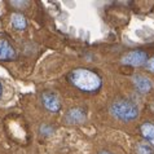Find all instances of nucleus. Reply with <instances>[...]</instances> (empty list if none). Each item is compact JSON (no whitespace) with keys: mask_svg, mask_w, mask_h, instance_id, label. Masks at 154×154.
Returning <instances> with one entry per match:
<instances>
[{"mask_svg":"<svg viewBox=\"0 0 154 154\" xmlns=\"http://www.w3.org/2000/svg\"><path fill=\"white\" fill-rule=\"evenodd\" d=\"M110 114L122 122H131L139 117V106L128 100H117L110 105Z\"/></svg>","mask_w":154,"mask_h":154,"instance_id":"f03ea898","label":"nucleus"},{"mask_svg":"<svg viewBox=\"0 0 154 154\" xmlns=\"http://www.w3.org/2000/svg\"><path fill=\"white\" fill-rule=\"evenodd\" d=\"M42 102L44 108L51 113H57L61 109V102L60 98L52 92H45L42 95Z\"/></svg>","mask_w":154,"mask_h":154,"instance_id":"20e7f679","label":"nucleus"},{"mask_svg":"<svg viewBox=\"0 0 154 154\" xmlns=\"http://www.w3.org/2000/svg\"><path fill=\"white\" fill-rule=\"evenodd\" d=\"M140 132L143 137L154 148V125L150 122H145L140 127Z\"/></svg>","mask_w":154,"mask_h":154,"instance_id":"6e6552de","label":"nucleus"},{"mask_svg":"<svg viewBox=\"0 0 154 154\" xmlns=\"http://www.w3.org/2000/svg\"><path fill=\"white\" fill-rule=\"evenodd\" d=\"M134 84H135V87L136 89L140 92V93H148V92H150V89H152V82L149 80L146 76H144V75H141V74H136L134 75Z\"/></svg>","mask_w":154,"mask_h":154,"instance_id":"0eeeda50","label":"nucleus"},{"mask_svg":"<svg viewBox=\"0 0 154 154\" xmlns=\"http://www.w3.org/2000/svg\"><path fill=\"white\" fill-rule=\"evenodd\" d=\"M98 154H112V153H109V152H100Z\"/></svg>","mask_w":154,"mask_h":154,"instance_id":"2eb2a0df","label":"nucleus"},{"mask_svg":"<svg viewBox=\"0 0 154 154\" xmlns=\"http://www.w3.org/2000/svg\"><path fill=\"white\" fill-rule=\"evenodd\" d=\"M148 61V54L146 52L144 51H140V49H135V51H131V52L126 53L125 56L122 57V63L128 66H143L145 65V62Z\"/></svg>","mask_w":154,"mask_h":154,"instance_id":"7ed1b4c3","label":"nucleus"},{"mask_svg":"<svg viewBox=\"0 0 154 154\" xmlns=\"http://www.w3.org/2000/svg\"><path fill=\"white\" fill-rule=\"evenodd\" d=\"M3 95V87H2V83H0V97Z\"/></svg>","mask_w":154,"mask_h":154,"instance_id":"4468645a","label":"nucleus"},{"mask_svg":"<svg viewBox=\"0 0 154 154\" xmlns=\"http://www.w3.org/2000/svg\"><path fill=\"white\" fill-rule=\"evenodd\" d=\"M69 78L72 85L83 92H96L102 84L101 76L96 71L85 67H78L72 70Z\"/></svg>","mask_w":154,"mask_h":154,"instance_id":"f257e3e1","label":"nucleus"},{"mask_svg":"<svg viewBox=\"0 0 154 154\" xmlns=\"http://www.w3.org/2000/svg\"><path fill=\"white\" fill-rule=\"evenodd\" d=\"M12 5H20V7H23V5H27V2H12L11 3Z\"/></svg>","mask_w":154,"mask_h":154,"instance_id":"ddd939ff","label":"nucleus"},{"mask_svg":"<svg viewBox=\"0 0 154 154\" xmlns=\"http://www.w3.org/2000/svg\"><path fill=\"white\" fill-rule=\"evenodd\" d=\"M65 119L70 125H80V123L85 122L87 115H85V112L82 108H72L66 113Z\"/></svg>","mask_w":154,"mask_h":154,"instance_id":"39448f33","label":"nucleus"},{"mask_svg":"<svg viewBox=\"0 0 154 154\" xmlns=\"http://www.w3.org/2000/svg\"><path fill=\"white\" fill-rule=\"evenodd\" d=\"M16 58V51L5 39H0V60L2 61H11Z\"/></svg>","mask_w":154,"mask_h":154,"instance_id":"423d86ee","label":"nucleus"},{"mask_svg":"<svg viewBox=\"0 0 154 154\" xmlns=\"http://www.w3.org/2000/svg\"><path fill=\"white\" fill-rule=\"evenodd\" d=\"M136 154H154V148L146 141H141L136 145Z\"/></svg>","mask_w":154,"mask_h":154,"instance_id":"9d476101","label":"nucleus"},{"mask_svg":"<svg viewBox=\"0 0 154 154\" xmlns=\"http://www.w3.org/2000/svg\"><path fill=\"white\" fill-rule=\"evenodd\" d=\"M145 67H146L150 72H154V57L148 58V61L145 62Z\"/></svg>","mask_w":154,"mask_h":154,"instance_id":"9b49d317","label":"nucleus"},{"mask_svg":"<svg viewBox=\"0 0 154 154\" xmlns=\"http://www.w3.org/2000/svg\"><path fill=\"white\" fill-rule=\"evenodd\" d=\"M40 131H42V134H44V135H51L53 132V130L51 127H48V126H45V125H43L42 127H40Z\"/></svg>","mask_w":154,"mask_h":154,"instance_id":"f8f14e48","label":"nucleus"},{"mask_svg":"<svg viewBox=\"0 0 154 154\" xmlns=\"http://www.w3.org/2000/svg\"><path fill=\"white\" fill-rule=\"evenodd\" d=\"M11 22H12V26L16 30H18V31H23L27 26V21L22 13H12Z\"/></svg>","mask_w":154,"mask_h":154,"instance_id":"1a4fd4ad","label":"nucleus"}]
</instances>
